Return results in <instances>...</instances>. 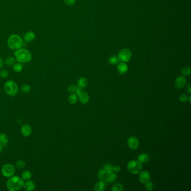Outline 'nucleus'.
Wrapping results in <instances>:
<instances>
[{"label": "nucleus", "mask_w": 191, "mask_h": 191, "mask_svg": "<svg viewBox=\"0 0 191 191\" xmlns=\"http://www.w3.org/2000/svg\"><path fill=\"white\" fill-rule=\"evenodd\" d=\"M24 180L18 175H13L6 182L7 189L10 191H18L24 188Z\"/></svg>", "instance_id": "1"}, {"label": "nucleus", "mask_w": 191, "mask_h": 191, "mask_svg": "<svg viewBox=\"0 0 191 191\" xmlns=\"http://www.w3.org/2000/svg\"><path fill=\"white\" fill-rule=\"evenodd\" d=\"M14 55L15 56L16 60L20 63L29 62L32 60V55L31 53L26 49L20 48L17 49L14 52Z\"/></svg>", "instance_id": "2"}, {"label": "nucleus", "mask_w": 191, "mask_h": 191, "mask_svg": "<svg viewBox=\"0 0 191 191\" xmlns=\"http://www.w3.org/2000/svg\"><path fill=\"white\" fill-rule=\"evenodd\" d=\"M24 42L22 39L19 35L17 34H13L10 35L7 39L8 47L13 50H17L22 48L24 46Z\"/></svg>", "instance_id": "3"}, {"label": "nucleus", "mask_w": 191, "mask_h": 191, "mask_svg": "<svg viewBox=\"0 0 191 191\" xmlns=\"http://www.w3.org/2000/svg\"><path fill=\"white\" fill-rule=\"evenodd\" d=\"M4 90L7 95L14 96L19 92V86L15 81L8 80L4 85Z\"/></svg>", "instance_id": "4"}, {"label": "nucleus", "mask_w": 191, "mask_h": 191, "mask_svg": "<svg viewBox=\"0 0 191 191\" xmlns=\"http://www.w3.org/2000/svg\"><path fill=\"white\" fill-rule=\"evenodd\" d=\"M143 169V166L140 162L136 160H131L128 162L127 169L130 173L134 175H137Z\"/></svg>", "instance_id": "5"}, {"label": "nucleus", "mask_w": 191, "mask_h": 191, "mask_svg": "<svg viewBox=\"0 0 191 191\" xmlns=\"http://www.w3.org/2000/svg\"><path fill=\"white\" fill-rule=\"evenodd\" d=\"M16 173L15 166L11 164H6L1 168V173L3 177L9 178Z\"/></svg>", "instance_id": "6"}, {"label": "nucleus", "mask_w": 191, "mask_h": 191, "mask_svg": "<svg viewBox=\"0 0 191 191\" xmlns=\"http://www.w3.org/2000/svg\"><path fill=\"white\" fill-rule=\"evenodd\" d=\"M132 53L130 50L128 49H122L118 54V58L119 60L126 62H127L131 59Z\"/></svg>", "instance_id": "7"}, {"label": "nucleus", "mask_w": 191, "mask_h": 191, "mask_svg": "<svg viewBox=\"0 0 191 191\" xmlns=\"http://www.w3.org/2000/svg\"><path fill=\"white\" fill-rule=\"evenodd\" d=\"M127 145L132 150H136L139 146V141L137 138L134 136L129 137L127 140Z\"/></svg>", "instance_id": "8"}, {"label": "nucleus", "mask_w": 191, "mask_h": 191, "mask_svg": "<svg viewBox=\"0 0 191 191\" xmlns=\"http://www.w3.org/2000/svg\"><path fill=\"white\" fill-rule=\"evenodd\" d=\"M33 130L30 125L28 124H24L22 125L21 128V133L24 137H29L32 134Z\"/></svg>", "instance_id": "9"}, {"label": "nucleus", "mask_w": 191, "mask_h": 191, "mask_svg": "<svg viewBox=\"0 0 191 191\" xmlns=\"http://www.w3.org/2000/svg\"><path fill=\"white\" fill-rule=\"evenodd\" d=\"M150 174L149 172L146 170L141 171L139 173V180L141 183L145 184L150 180Z\"/></svg>", "instance_id": "10"}, {"label": "nucleus", "mask_w": 191, "mask_h": 191, "mask_svg": "<svg viewBox=\"0 0 191 191\" xmlns=\"http://www.w3.org/2000/svg\"><path fill=\"white\" fill-rule=\"evenodd\" d=\"M186 84V79L185 77L180 76L176 78L175 80V86L178 89H182L185 87Z\"/></svg>", "instance_id": "11"}, {"label": "nucleus", "mask_w": 191, "mask_h": 191, "mask_svg": "<svg viewBox=\"0 0 191 191\" xmlns=\"http://www.w3.org/2000/svg\"><path fill=\"white\" fill-rule=\"evenodd\" d=\"M78 96L80 102L83 104H86L89 101V96L86 92L82 90Z\"/></svg>", "instance_id": "12"}, {"label": "nucleus", "mask_w": 191, "mask_h": 191, "mask_svg": "<svg viewBox=\"0 0 191 191\" xmlns=\"http://www.w3.org/2000/svg\"><path fill=\"white\" fill-rule=\"evenodd\" d=\"M24 189L26 191H33L35 189V185L34 182L32 180H28L24 183Z\"/></svg>", "instance_id": "13"}, {"label": "nucleus", "mask_w": 191, "mask_h": 191, "mask_svg": "<svg viewBox=\"0 0 191 191\" xmlns=\"http://www.w3.org/2000/svg\"><path fill=\"white\" fill-rule=\"evenodd\" d=\"M128 70L127 65L124 62H122L118 64L117 70L118 72L121 74H124L126 73Z\"/></svg>", "instance_id": "14"}, {"label": "nucleus", "mask_w": 191, "mask_h": 191, "mask_svg": "<svg viewBox=\"0 0 191 191\" xmlns=\"http://www.w3.org/2000/svg\"><path fill=\"white\" fill-rule=\"evenodd\" d=\"M149 160H150V157L149 156V155L145 153L141 154L138 156V161L140 162L141 164H145L148 162Z\"/></svg>", "instance_id": "15"}, {"label": "nucleus", "mask_w": 191, "mask_h": 191, "mask_svg": "<svg viewBox=\"0 0 191 191\" xmlns=\"http://www.w3.org/2000/svg\"><path fill=\"white\" fill-rule=\"evenodd\" d=\"M88 81L85 77H81L77 81V86L83 89L88 86Z\"/></svg>", "instance_id": "16"}, {"label": "nucleus", "mask_w": 191, "mask_h": 191, "mask_svg": "<svg viewBox=\"0 0 191 191\" xmlns=\"http://www.w3.org/2000/svg\"><path fill=\"white\" fill-rule=\"evenodd\" d=\"M35 38V33L33 32H28L26 33L24 37V39L26 42H31Z\"/></svg>", "instance_id": "17"}, {"label": "nucleus", "mask_w": 191, "mask_h": 191, "mask_svg": "<svg viewBox=\"0 0 191 191\" xmlns=\"http://www.w3.org/2000/svg\"><path fill=\"white\" fill-rule=\"evenodd\" d=\"M105 183L104 181H98L94 186V190L95 191H103L105 189Z\"/></svg>", "instance_id": "18"}, {"label": "nucleus", "mask_w": 191, "mask_h": 191, "mask_svg": "<svg viewBox=\"0 0 191 191\" xmlns=\"http://www.w3.org/2000/svg\"><path fill=\"white\" fill-rule=\"evenodd\" d=\"M108 175V174L103 170V169H100L99 170V172L98 173V177L99 179H100L101 181H104L105 184L107 183V181L106 180L107 176Z\"/></svg>", "instance_id": "19"}, {"label": "nucleus", "mask_w": 191, "mask_h": 191, "mask_svg": "<svg viewBox=\"0 0 191 191\" xmlns=\"http://www.w3.org/2000/svg\"><path fill=\"white\" fill-rule=\"evenodd\" d=\"M32 172H30V170H24V172H22V174H21V178H22L24 181L30 180V179L32 178Z\"/></svg>", "instance_id": "20"}, {"label": "nucleus", "mask_w": 191, "mask_h": 191, "mask_svg": "<svg viewBox=\"0 0 191 191\" xmlns=\"http://www.w3.org/2000/svg\"><path fill=\"white\" fill-rule=\"evenodd\" d=\"M117 175L114 173H111L109 174H108V175L107 176V178H106V180L107 181V183H113L114 181H116L117 179Z\"/></svg>", "instance_id": "21"}, {"label": "nucleus", "mask_w": 191, "mask_h": 191, "mask_svg": "<svg viewBox=\"0 0 191 191\" xmlns=\"http://www.w3.org/2000/svg\"><path fill=\"white\" fill-rule=\"evenodd\" d=\"M9 142V138L6 134H0V144L2 146L6 145Z\"/></svg>", "instance_id": "22"}, {"label": "nucleus", "mask_w": 191, "mask_h": 191, "mask_svg": "<svg viewBox=\"0 0 191 191\" xmlns=\"http://www.w3.org/2000/svg\"><path fill=\"white\" fill-rule=\"evenodd\" d=\"M113 168V166L109 163H107V164H104V166H103V168H102V169H103L107 174L112 173Z\"/></svg>", "instance_id": "23"}, {"label": "nucleus", "mask_w": 191, "mask_h": 191, "mask_svg": "<svg viewBox=\"0 0 191 191\" xmlns=\"http://www.w3.org/2000/svg\"><path fill=\"white\" fill-rule=\"evenodd\" d=\"M77 101V97L75 94H71L68 97V102L71 104H75Z\"/></svg>", "instance_id": "24"}, {"label": "nucleus", "mask_w": 191, "mask_h": 191, "mask_svg": "<svg viewBox=\"0 0 191 191\" xmlns=\"http://www.w3.org/2000/svg\"><path fill=\"white\" fill-rule=\"evenodd\" d=\"M25 162L24 161L22 160H18V161L15 163V166L16 169H19V170H21V169L25 168Z\"/></svg>", "instance_id": "25"}, {"label": "nucleus", "mask_w": 191, "mask_h": 191, "mask_svg": "<svg viewBox=\"0 0 191 191\" xmlns=\"http://www.w3.org/2000/svg\"><path fill=\"white\" fill-rule=\"evenodd\" d=\"M20 90L21 92L24 93V94L29 93L31 90V86H30L29 84H25L21 86Z\"/></svg>", "instance_id": "26"}, {"label": "nucleus", "mask_w": 191, "mask_h": 191, "mask_svg": "<svg viewBox=\"0 0 191 191\" xmlns=\"http://www.w3.org/2000/svg\"><path fill=\"white\" fill-rule=\"evenodd\" d=\"M16 62V59L13 57H8L5 61V64L9 66H13Z\"/></svg>", "instance_id": "27"}, {"label": "nucleus", "mask_w": 191, "mask_h": 191, "mask_svg": "<svg viewBox=\"0 0 191 191\" xmlns=\"http://www.w3.org/2000/svg\"><path fill=\"white\" fill-rule=\"evenodd\" d=\"M119 59L117 56H112L111 57L109 58V63L112 65H115L116 64H118L119 62Z\"/></svg>", "instance_id": "28"}, {"label": "nucleus", "mask_w": 191, "mask_h": 191, "mask_svg": "<svg viewBox=\"0 0 191 191\" xmlns=\"http://www.w3.org/2000/svg\"><path fill=\"white\" fill-rule=\"evenodd\" d=\"M123 189H124L123 185L119 183L115 184L111 188L112 191H122Z\"/></svg>", "instance_id": "29"}, {"label": "nucleus", "mask_w": 191, "mask_h": 191, "mask_svg": "<svg viewBox=\"0 0 191 191\" xmlns=\"http://www.w3.org/2000/svg\"><path fill=\"white\" fill-rule=\"evenodd\" d=\"M13 70L16 73L20 72L22 70V65L20 63L14 64L13 65Z\"/></svg>", "instance_id": "30"}, {"label": "nucleus", "mask_w": 191, "mask_h": 191, "mask_svg": "<svg viewBox=\"0 0 191 191\" xmlns=\"http://www.w3.org/2000/svg\"><path fill=\"white\" fill-rule=\"evenodd\" d=\"M191 69L189 67H186L182 68L181 73L185 76H189L191 75Z\"/></svg>", "instance_id": "31"}, {"label": "nucleus", "mask_w": 191, "mask_h": 191, "mask_svg": "<svg viewBox=\"0 0 191 191\" xmlns=\"http://www.w3.org/2000/svg\"><path fill=\"white\" fill-rule=\"evenodd\" d=\"M77 87V86H75L74 85H70V86L68 87L67 91L70 94H75L76 91Z\"/></svg>", "instance_id": "32"}, {"label": "nucleus", "mask_w": 191, "mask_h": 191, "mask_svg": "<svg viewBox=\"0 0 191 191\" xmlns=\"http://www.w3.org/2000/svg\"><path fill=\"white\" fill-rule=\"evenodd\" d=\"M145 188L147 191H151L154 188V184L151 181H147L145 184Z\"/></svg>", "instance_id": "33"}, {"label": "nucleus", "mask_w": 191, "mask_h": 191, "mask_svg": "<svg viewBox=\"0 0 191 191\" xmlns=\"http://www.w3.org/2000/svg\"><path fill=\"white\" fill-rule=\"evenodd\" d=\"M9 75V72L6 70H3L0 72V76L2 79H6Z\"/></svg>", "instance_id": "34"}, {"label": "nucleus", "mask_w": 191, "mask_h": 191, "mask_svg": "<svg viewBox=\"0 0 191 191\" xmlns=\"http://www.w3.org/2000/svg\"><path fill=\"white\" fill-rule=\"evenodd\" d=\"M179 99L181 102L182 103H185V102H187L188 100V96L187 94H181V96H179Z\"/></svg>", "instance_id": "35"}, {"label": "nucleus", "mask_w": 191, "mask_h": 191, "mask_svg": "<svg viewBox=\"0 0 191 191\" xmlns=\"http://www.w3.org/2000/svg\"><path fill=\"white\" fill-rule=\"evenodd\" d=\"M64 2L68 5H73L75 2V0H64Z\"/></svg>", "instance_id": "36"}, {"label": "nucleus", "mask_w": 191, "mask_h": 191, "mask_svg": "<svg viewBox=\"0 0 191 191\" xmlns=\"http://www.w3.org/2000/svg\"><path fill=\"white\" fill-rule=\"evenodd\" d=\"M121 170V167L119 166H113V172H115V173H118Z\"/></svg>", "instance_id": "37"}, {"label": "nucleus", "mask_w": 191, "mask_h": 191, "mask_svg": "<svg viewBox=\"0 0 191 191\" xmlns=\"http://www.w3.org/2000/svg\"><path fill=\"white\" fill-rule=\"evenodd\" d=\"M4 64H5V63H4V61H3V60H2V58L0 57V69L2 68L3 67Z\"/></svg>", "instance_id": "38"}, {"label": "nucleus", "mask_w": 191, "mask_h": 191, "mask_svg": "<svg viewBox=\"0 0 191 191\" xmlns=\"http://www.w3.org/2000/svg\"><path fill=\"white\" fill-rule=\"evenodd\" d=\"M187 92L191 94V84H189L187 87Z\"/></svg>", "instance_id": "39"}, {"label": "nucleus", "mask_w": 191, "mask_h": 191, "mask_svg": "<svg viewBox=\"0 0 191 191\" xmlns=\"http://www.w3.org/2000/svg\"><path fill=\"white\" fill-rule=\"evenodd\" d=\"M2 150H3V146L1 144H0V154L2 153Z\"/></svg>", "instance_id": "40"}, {"label": "nucleus", "mask_w": 191, "mask_h": 191, "mask_svg": "<svg viewBox=\"0 0 191 191\" xmlns=\"http://www.w3.org/2000/svg\"><path fill=\"white\" fill-rule=\"evenodd\" d=\"M191 96H188V101L189 102V103H191Z\"/></svg>", "instance_id": "41"}]
</instances>
